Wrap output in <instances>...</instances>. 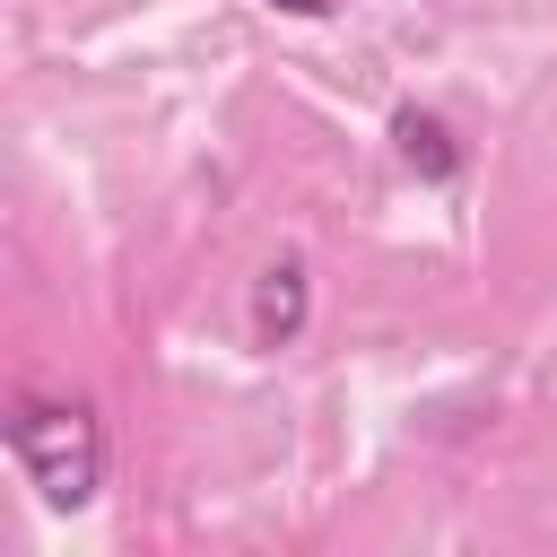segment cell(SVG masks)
Returning a JSON list of instances; mask_svg holds the SVG:
<instances>
[{"label": "cell", "mask_w": 557, "mask_h": 557, "mask_svg": "<svg viewBox=\"0 0 557 557\" xmlns=\"http://www.w3.org/2000/svg\"><path fill=\"white\" fill-rule=\"evenodd\" d=\"M392 139H400V165H409L418 183H453V174H461V148H453V131H444V113L400 104V113H392Z\"/></svg>", "instance_id": "3"}, {"label": "cell", "mask_w": 557, "mask_h": 557, "mask_svg": "<svg viewBox=\"0 0 557 557\" xmlns=\"http://www.w3.org/2000/svg\"><path fill=\"white\" fill-rule=\"evenodd\" d=\"M305 313H313V270H305L296 252H278V261L252 278V348H296Z\"/></svg>", "instance_id": "2"}, {"label": "cell", "mask_w": 557, "mask_h": 557, "mask_svg": "<svg viewBox=\"0 0 557 557\" xmlns=\"http://www.w3.org/2000/svg\"><path fill=\"white\" fill-rule=\"evenodd\" d=\"M270 9H287V17H331L339 0H270Z\"/></svg>", "instance_id": "4"}, {"label": "cell", "mask_w": 557, "mask_h": 557, "mask_svg": "<svg viewBox=\"0 0 557 557\" xmlns=\"http://www.w3.org/2000/svg\"><path fill=\"white\" fill-rule=\"evenodd\" d=\"M9 453L52 513H78L104 479V435H96V409H78V400H17Z\"/></svg>", "instance_id": "1"}]
</instances>
